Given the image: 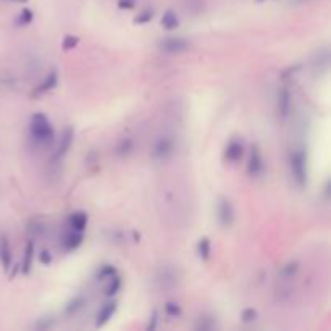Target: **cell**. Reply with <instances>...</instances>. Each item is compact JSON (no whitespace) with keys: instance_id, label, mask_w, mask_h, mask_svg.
<instances>
[{"instance_id":"6da1fadb","label":"cell","mask_w":331,"mask_h":331,"mask_svg":"<svg viewBox=\"0 0 331 331\" xmlns=\"http://www.w3.org/2000/svg\"><path fill=\"white\" fill-rule=\"evenodd\" d=\"M30 136L36 144H39V146H47V144L54 142L55 131L44 113H36L31 117Z\"/></svg>"},{"instance_id":"7a4b0ae2","label":"cell","mask_w":331,"mask_h":331,"mask_svg":"<svg viewBox=\"0 0 331 331\" xmlns=\"http://www.w3.org/2000/svg\"><path fill=\"white\" fill-rule=\"evenodd\" d=\"M289 168L294 181L304 188L307 183V154L304 149H292L289 154Z\"/></svg>"},{"instance_id":"3957f363","label":"cell","mask_w":331,"mask_h":331,"mask_svg":"<svg viewBox=\"0 0 331 331\" xmlns=\"http://www.w3.org/2000/svg\"><path fill=\"white\" fill-rule=\"evenodd\" d=\"M175 142L170 136H158L152 146V158L157 162H165L167 158L173 154Z\"/></svg>"},{"instance_id":"277c9868","label":"cell","mask_w":331,"mask_h":331,"mask_svg":"<svg viewBox=\"0 0 331 331\" xmlns=\"http://www.w3.org/2000/svg\"><path fill=\"white\" fill-rule=\"evenodd\" d=\"M291 104H292L291 91L286 86H281L278 89V96H276V112L281 120H287V117L291 115Z\"/></svg>"},{"instance_id":"5b68a950","label":"cell","mask_w":331,"mask_h":331,"mask_svg":"<svg viewBox=\"0 0 331 331\" xmlns=\"http://www.w3.org/2000/svg\"><path fill=\"white\" fill-rule=\"evenodd\" d=\"M217 217L221 226L229 228L234 221V207L229 199H220L217 205Z\"/></svg>"},{"instance_id":"8992f818","label":"cell","mask_w":331,"mask_h":331,"mask_svg":"<svg viewBox=\"0 0 331 331\" xmlns=\"http://www.w3.org/2000/svg\"><path fill=\"white\" fill-rule=\"evenodd\" d=\"M160 49L168 54H179L189 49V42L183 38H167L160 41Z\"/></svg>"},{"instance_id":"52a82bcc","label":"cell","mask_w":331,"mask_h":331,"mask_svg":"<svg viewBox=\"0 0 331 331\" xmlns=\"http://www.w3.org/2000/svg\"><path fill=\"white\" fill-rule=\"evenodd\" d=\"M263 168H265V165H263L260 149H258L257 146H254L252 152H250V160H249V165H247V171L252 178H258L263 173Z\"/></svg>"},{"instance_id":"ba28073f","label":"cell","mask_w":331,"mask_h":331,"mask_svg":"<svg viewBox=\"0 0 331 331\" xmlns=\"http://www.w3.org/2000/svg\"><path fill=\"white\" fill-rule=\"evenodd\" d=\"M73 128H67L62 134L60 142H59V147L55 150V160H62V158L68 154V150L73 146Z\"/></svg>"},{"instance_id":"9c48e42d","label":"cell","mask_w":331,"mask_h":331,"mask_svg":"<svg viewBox=\"0 0 331 331\" xmlns=\"http://www.w3.org/2000/svg\"><path fill=\"white\" fill-rule=\"evenodd\" d=\"M244 155V144L237 139H233L231 142L226 146V150H225V158L228 162H239Z\"/></svg>"},{"instance_id":"30bf717a","label":"cell","mask_w":331,"mask_h":331,"mask_svg":"<svg viewBox=\"0 0 331 331\" xmlns=\"http://www.w3.org/2000/svg\"><path fill=\"white\" fill-rule=\"evenodd\" d=\"M68 226H70V229H73V231L84 233L86 226H88V215H86L84 212L71 213L68 218Z\"/></svg>"},{"instance_id":"8fae6325","label":"cell","mask_w":331,"mask_h":331,"mask_svg":"<svg viewBox=\"0 0 331 331\" xmlns=\"http://www.w3.org/2000/svg\"><path fill=\"white\" fill-rule=\"evenodd\" d=\"M118 308V304L117 302H109V304L102 305V308L99 310L97 313V321H96V326H104L107 321H109L112 316L115 315Z\"/></svg>"},{"instance_id":"7c38bea8","label":"cell","mask_w":331,"mask_h":331,"mask_svg":"<svg viewBox=\"0 0 331 331\" xmlns=\"http://www.w3.org/2000/svg\"><path fill=\"white\" fill-rule=\"evenodd\" d=\"M83 239H84L83 233L70 229V233L63 237V247H65V250H75V249H78L83 244Z\"/></svg>"},{"instance_id":"4fadbf2b","label":"cell","mask_w":331,"mask_h":331,"mask_svg":"<svg viewBox=\"0 0 331 331\" xmlns=\"http://www.w3.org/2000/svg\"><path fill=\"white\" fill-rule=\"evenodd\" d=\"M0 258H2L4 267L9 270L10 263H12V250H10V246H9V241H7V237H2V241H0Z\"/></svg>"},{"instance_id":"5bb4252c","label":"cell","mask_w":331,"mask_h":331,"mask_svg":"<svg viewBox=\"0 0 331 331\" xmlns=\"http://www.w3.org/2000/svg\"><path fill=\"white\" fill-rule=\"evenodd\" d=\"M162 26L165 28V30H168V31L176 30V28L179 26V21H178L176 13H173L171 10H168L167 13H165L163 18H162Z\"/></svg>"},{"instance_id":"9a60e30c","label":"cell","mask_w":331,"mask_h":331,"mask_svg":"<svg viewBox=\"0 0 331 331\" xmlns=\"http://www.w3.org/2000/svg\"><path fill=\"white\" fill-rule=\"evenodd\" d=\"M120 289H121V278L118 275H113L112 278H109V284H107V287H105V296L112 297Z\"/></svg>"},{"instance_id":"2e32d148","label":"cell","mask_w":331,"mask_h":331,"mask_svg":"<svg viewBox=\"0 0 331 331\" xmlns=\"http://www.w3.org/2000/svg\"><path fill=\"white\" fill-rule=\"evenodd\" d=\"M57 83H59V78H57V73H55V71H50V73L47 75V78L39 84L38 92H46V91L54 89L55 86H57Z\"/></svg>"},{"instance_id":"e0dca14e","label":"cell","mask_w":331,"mask_h":331,"mask_svg":"<svg viewBox=\"0 0 331 331\" xmlns=\"http://www.w3.org/2000/svg\"><path fill=\"white\" fill-rule=\"evenodd\" d=\"M160 283H162V287L163 289H171V287L176 286V275L175 271L171 270H165L160 276Z\"/></svg>"},{"instance_id":"ac0fdd59","label":"cell","mask_w":331,"mask_h":331,"mask_svg":"<svg viewBox=\"0 0 331 331\" xmlns=\"http://www.w3.org/2000/svg\"><path fill=\"white\" fill-rule=\"evenodd\" d=\"M299 270V263L297 262H289L286 263L284 267H281V271H279V276L283 279H292L296 276V273Z\"/></svg>"},{"instance_id":"d6986e66","label":"cell","mask_w":331,"mask_h":331,"mask_svg":"<svg viewBox=\"0 0 331 331\" xmlns=\"http://www.w3.org/2000/svg\"><path fill=\"white\" fill-rule=\"evenodd\" d=\"M133 149H134L133 139L125 138V139H121L120 144L117 146V154H118L120 157H126V155H129V154L133 152Z\"/></svg>"},{"instance_id":"ffe728a7","label":"cell","mask_w":331,"mask_h":331,"mask_svg":"<svg viewBox=\"0 0 331 331\" xmlns=\"http://www.w3.org/2000/svg\"><path fill=\"white\" fill-rule=\"evenodd\" d=\"M33 257H34V241H30L26 244V250H25V262H23V271L25 273H28L31 270Z\"/></svg>"},{"instance_id":"44dd1931","label":"cell","mask_w":331,"mask_h":331,"mask_svg":"<svg viewBox=\"0 0 331 331\" xmlns=\"http://www.w3.org/2000/svg\"><path fill=\"white\" fill-rule=\"evenodd\" d=\"M197 254H199L200 258H202V260H207V258L210 257V241H208V237H202V239L199 241Z\"/></svg>"},{"instance_id":"7402d4cb","label":"cell","mask_w":331,"mask_h":331,"mask_svg":"<svg viewBox=\"0 0 331 331\" xmlns=\"http://www.w3.org/2000/svg\"><path fill=\"white\" fill-rule=\"evenodd\" d=\"M84 302H86V300H84V297H81V296L75 297V299L68 304V307H67V313H76L78 310H81L83 305H84Z\"/></svg>"},{"instance_id":"603a6c76","label":"cell","mask_w":331,"mask_h":331,"mask_svg":"<svg viewBox=\"0 0 331 331\" xmlns=\"http://www.w3.org/2000/svg\"><path fill=\"white\" fill-rule=\"evenodd\" d=\"M113 275H117V268H115L113 265H104V267H100V270L97 273V276L100 279H109Z\"/></svg>"},{"instance_id":"cb8c5ba5","label":"cell","mask_w":331,"mask_h":331,"mask_svg":"<svg viewBox=\"0 0 331 331\" xmlns=\"http://www.w3.org/2000/svg\"><path fill=\"white\" fill-rule=\"evenodd\" d=\"M165 312H167V315H170V316H179L181 315V307H179L176 302H167Z\"/></svg>"},{"instance_id":"d4e9b609","label":"cell","mask_w":331,"mask_h":331,"mask_svg":"<svg viewBox=\"0 0 331 331\" xmlns=\"http://www.w3.org/2000/svg\"><path fill=\"white\" fill-rule=\"evenodd\" d=\"M54 325H55L54 318H50V316H44V318H41L38 323H36V328L38 329H49V328H52Z\"/></svg>"},{"instance_id":"484cf974","label":"cell","mask_w":331,"mask_h":331,"mask_svg":"<svg viewBox=\"0 0 331 331\" xmlns=\"http://www.w3.org/2000/svg\"><path fill=\"white\" fill-rule=\"evenodd\" d=\"M76 44H78V38H73V36H67L65 41H63V49L70 50V49L76 47Z\"/></svg>"},{"instance_id":"4316f807","label":"cell","mask_w":331,"mask_h":331,"mask_svg":"<svg viewBox=\"0 0 331 331\" xmlns=\"http://www.w3.org/2000/svg\"><path fill=\"white\" fill-rule=\"evenodd\" d=\"M255 316H257V312L254 310V308H246V310L242 312L244 321H252V320H255Z\"/></svg>"},{"instance_id":"83f0119b","label":"cell","mask_w":331,"mask_h":331,"mask_svg":"<svg viewBox=\"0 0 331 331\" xmlns=\"http://www.w3.org/2000/svg\"><path fill=\"white\" fill-rule=\"evenodd\" d=\"M152 20V12H142L139 17H136V23H147V21Z\"/></svg>"},{"instance_id":"f1b7e54d","label":"cell","mask_w":331,"mask_h":331,"mask_svg":"<svg viewBox=\"0 0 331 331\" xmlns=\"http://www.w3.org/2000/svg\"><path fill=\"white\" fill-rule=\"evenodd\" d=\"M39 260H41V263L49 265L50 262H52V254H50L49 250H42V252L39 254Z\"/></svg>"},{"instance_id":"f546056e","label":"cell","mask_w":331,"mask_h":331,"mask_svg":"<svg viewBox=\"0 0 331 331\" xmlns=\"http://www.w3.org/2000/svg\"><path fill=\"white\" fill-rule=\"evenodd\" d=\"M20 20L23 21L25 25H26V23H31V21H33V13H31L30 10H23V13H21Z\"/></svg>"},{"instance_id":"4dcf8cb0","label":"cell","mask_w":331,"mask_h":331,"mask_svg":"<svg viewBox=\"0 0 331 331\" xmlns=\"http://www.w3.org/2000/svg\"><path fill=\"white\" fill-rule=\"evenodd\" d=\"M133 5H134V0H120V7L121 9H133Z\"/></svg>"},{"instance_id":"1f68e13d","label":"cell","mask_w":331,"mask_h":331,"mask_svg":"<svg viewBox=\"0 0 331 331\" xmlns=\"http://www.w3.org/2000/svg\"><path fill=\"white\" fill-rule=\"evenodd\" d=\"M157 325V312H154V316H152V323L149 325V328H155Z\"/></svg>"}]
</instances>
